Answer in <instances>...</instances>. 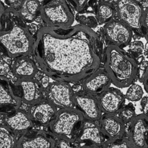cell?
Returning <instances> with one entry per match:
<instances>
[{"mask_svg": "<svg viewBox=\"0 0 148 148\" xmlns=\"http://www.w3.org/2000/svg\"><path fill=\"white\" fill-rule=\"evenodd\" d=\"M6 14L3 4L0 0V31L2 30L5 25L6 21Z\"/></svg>", "mask_w": 148, "mask_h": 148, "instance_id": "obj_32", "label": "cell"}, {"mask_svg": "<svg viewBox=\"0 0 148 148\" xmlns=\"http://www.w3.org/2000/svg\"><path fill=\"white\" fill-rule=\"evenodd\" d=\"M99 125L104 137L108 139H117L123 137L125 134V124L116 114L105 113L102 115L99 120Z\"/></svg>", "mask_w": 148, "mask_h": 148, "instance_id": "obj_17", "label": "cell"}, {"mask_svg": "<svg viewBox=\"0 0 148 148\" xmlns=\"http://www.w3.org/2000/svg\"><path fill=\"white\" fill-rule=\"evenodd\" d=\"M115 10L109 3L101 2L95 7V14L97 21L100 24H105L113 19Z\"/></svg>", "mask_w": 148, "mask_h": 148, "instance_id": "obj_22", "label": "cell"}, {"mask_svg": "<svg viewBox=\"0 0 148 148\" xmlns=\"http://www.w3.org/2000/svg\"><path fill=\"white\" fill-rule=\"evenodd\" d=\"M32 52L46 75L67 82L83 80L100 68L102 61L98 35L82 24L40 28Z\"/></svg>", "mask_w": 148, "mask_h": 148, "instance_id": "obj_1", "label": "cell"}, {"mask_svg": "<svg viewBox=\"0 0 148 148\" xmlns=\"http://www.w3.org/2000/svg\"><path fill=\"white\" fill-rule=\"evenodd\" d=\"M105 148H132L128 138L121 137L115 139H108L102 145Z\"/></svg>", "mask_w": 148, "mask_h": 148, "instance_id": "obj_27", "label": "cell"}, {"mask_svg": "<svg viewBox=\"0 0 148 148\" xmlns=\"http://www.w3.org/2000/svg\"><path fill=\"white\" fill-rule=\"evenodd\" d=\"M12 70L18 79L34 77L38 71L36 64L26 56L17 57L12 65Z\"/></svg>", "mask_w": 148, "mask_h": 148, "instance_id": "obj_20", "label": "cell"}, {"mask_svg": "<svg viewBox=\"0 0 148 148\" xmlns=\"http://www.w3.org/2000/svg\"><path fill=\"white\" fill-rule=\"evenodd\" d=\"M111 83L110 77L104 68H99L91 75L83 79L82 87L83 90L98 96L109 87Z\"/></svg>", "mask_w": 148, "mask_h": 148, "instance_id": "obj_16", "label": "cell"}, {"mask_svg": "<svg viewBox=\"0 0 148 148\" xmlns=\"http://www.w3.org/2000/svg\"><path fill=\"white\" fill-rule=\"evenodd\" d=\"M140 108L143 114L147 116V106H148V98L147 96L142 97L140 99Z\"/></svg>", "mask_w": 148, "mask_h": 148, "instance_id": "obj_33", "label": "cell"}, {"mask_svg": "<svg viewBox=\"0 0 148 148\" xmlns=\"http://www.w3.org/2000/svg\"><path fill=\"white\" fill-rule=\"evenodd\" d=\"M16 86L20 92L21 102L31 105L43 98V90L39 81L32 78L18 79Z\"/></svg>", "mask_w": 148, "mask_h": 148, "instance_id": "obj_15", "label": "cell"}, {"mask_svg": "<svg viewBox=\"0 0 148 148\" xmlns=\"http://www.w3.org/2000/svg\"><path fill=\"white\" fill-rule=\"evenodd\" d=\"M142 25L143 28V30L145 29V32L147 33V10L146 9L144 10V13L143 15L142 21Z\"/></svg>", "mask_w": 148, "mask_h": 148, "instance_id": "obj_35", "label": "cell"}, {"mask_svg": "<svg viewBox=\"0 0 148 148\" xmlns=\"http://www.w3.org/2000/svg\"><path fill=\"white\" fill-rule=\"evenodd\" d=\"M103 33L112 45L122 48L131 42L132 31L119 20L112 19L105 23Z\"/></svg>", "mask_w": 148, "mask_h": 148, "instance_id": "obj_9", "label": "cell"}, {"mask_svg": "<svg viewBox=\"0 0 148 148\" xmlns=\"http://www.w3.org/2000/svg\"><path fill=\"white\" fill-rule=\"evenodd\" d=\"M130 54L133 57H138L143 54L145 46L142 42L136 40L131 42L128 45Z\"/></svg>", "mask_w": 148, "mask_h": 148, "instance_id": "obj_29", "label": "cell"}, {"mask_svg": "<svg viewBox=\"0 0 148 148\" xmlns=\"http://www.w3.org/2000/svg\"><path fill=\"white\" fill-rule=\"evenodd\" d=\"M40 15L51 27H68L75 20L66 0H45L40 6Z\"/></svg>", "mask_w": 148, "mask_h": 148, "instance_id": "obj_5", "label": "cell"}, {"mask_svg": "<svg viewBox=\"0 0 148 148\" xmlns=\"http://www.w3.org/2000/svg\"><path fill=\"white\" fill-rule=\"evenodd\" d=\"M114 10L120 21L132 31L145 35L142 25L144 9L136 0H117Z\"/></svg>", "mask_w": 148, "mask_h": 148, "instance_id": "obj_6", "label": "cell"}, {"mask_svg": "<svg viewBox=\"0 0 148 148\" xmlns=\"http://www.w3.org/2000/svg\"><path fill=\"white\" fill-rule=\"evenodd\" d=\"M128 139L132 148L148 147V119L144 114L136 115L130 122Z\"/></svg>", "mask_w": 148, "mask_h": 148, "instance_id": "obj_10", "label": "cell"}, {"mask_svg": "<svg viewBox=\"0 0 148 148\" xmlns=\"http://www.w3.org/2000/svg\"><path fill=\"white\" fill-rule=\"evenodd\" d=\"M137 77L140 82L143 83L145 88L147 91V60L144 58L139 62L138 66Z\"/></svg>", "mask_w": 148, "mask_h": 148, "instance_id": "obj_28", "label": "cell"}, {"mask_svg": "<svg viewBox=\"0 0 148 148\" xmlns=\"http://www.w3.org/2000/svg\"><path fill=\"white\" fill-rule=\"evenodd\" d=\"M21 100L14 92L10 82L0 75V113H10L18 109Z\"/></svg>", "mask_w": 148, "mask_h": 148, "instance_id": "obj_13", "label": "cell"}, {"mask_svg": "<svg viewBox=\"0 0 148 148\" xmlns=\"http://www.w3.org/2000/svg\"><path fill=\"white\" fill-rule=\"evenodd\" d=\"M73 93L69 82L61 80L50 82L43 90L45 98L57 109L75 108Z\"/></svg>", "mask_w": 148, "mask_h": 148, "instance_id": "obj_7", "label": "cell"}, {"mask_svg": "<svg viewBox=\"0 0 148 148\" xmlns=\"http://www.w3.org/2000/svg\"><path fill=\"white\" fill-rule=\"evenodd\" d=\"M76 19L80 24L91 28L96 27L98 23L95 13L89 12H79L76 16Z\"/></svg>", "mask_w": 148, "mask_h": 148, "instance_id": "obj_25", "label": "cell"}, {"mask_svg": "<svg viewBox=\"0 0 148 148\" xmlns=\"http://www.w3.org/2000/svg\"><path fill=\"white\" fill-rule=\"evenodd\" d=\"M57 108L46 98L30 105L28 114L33 123L40 127L49 125L56 116Z\"/></svg>", "mask_w": 148, "mask_h": 148, "instance_id": "obj_12", "label": "cell"}, {"mask_svg": "<svg viewBox=\"0 0 148 148\" xmlns=\"http://www.w3.org/2000/svg\"><path fill=\"white\" fill-rule=\"evenodd\" d=\"M56 146V138L50 134L43 130L29 135H23L17 141V147H32L46 148L54 147Z\"/></svg>", "mask_w": 148, "mask_h": 148, "instance_id": "obj_18", "label": "cell"}, {"mask_svg": "<svg viewBox=\"0 0 148 148\" xmlns=\"http://www.w3.org/2000/svg\"><path fill=\"white\" fill-rule=\"evenodd\" d=\"M10 10L12 14L6 18L5 27L0 31V49L11 58L27 56L32 51L34 40L17 13Z\"/></svg>", "mask_w": 148, "mask_h": 148, "instance_id": "obj_2", "label": "cell"}, {"mask_svg": "<svg viewBox=\"0 0 148 148\" xmlns=\"http://www.w3.org/2000/svg\"><path fill=\"white\" fill-rule=\"evenodd\" d=\"M104 69L112 83L117 87L130 86L138 74V63L135 58L122 48L110 45L105 53Z\"/></svg>", "mask_w": 148, "mask_h": 148, "instance_id": "obj_3", "label": "cell"}, {"mask_svg": "<svg viewBox=\"0 0 148 148\" xmlns=\"http://www.w3.org/2000/svg\"><path fill=\"white\" fill-rule=\"evenodd\" d=\"M84 120L82 113L75 108L58 109L48 125L50 133L56 139L65 140L75 145Z\"/></svg>", "mask_w": 148, "mask_h": 148, "instance_id": "obj_4", "label": "cell"}, {"mask_svg": "<svg viewBox=\"0 0 148 148\" xmlns=\"http://www.w3.org/2000/svg\"><path fill=\"white\" fill-rule=\"evenodd\" d=\"M24 0H4L6 4L9 6L11 10L17 12L20 8Z\"/></svg>", "mask_w": 148, "mask_h": 148, "instance_id": "obj_31", "label": "cell"}, {"mask_svg": "<svg viewBox=\"0 0 148 148\" xmlns=\"http://www.w3.org/2000/svg\"><path fill=\"white\" fill-rule=\"evenodd\" d=\"M128 88L125 97L131 101H138L140 100L143 95V91L142 87L136 83H132Z\"/></svg>", "mask_w": 148, "mask_h": 148, "instance_id": "obj_26", "label": "cell"}, {"mask_svg": "<svg viewBox=\"0 0 148 148\" xmlns=\"http://www.w3.org/2000/svg\"><path fill=\"white\" fill-rule=\"evenodd\" d=\"M74 107L79 110L84 119L98 121L102 116L96 96L84 90L74 91L73 93Z\"/></svg>", "mask_w": 148, "mask_h": 148, "instance_id": "obj_8", "label": "cell"}, {"mask_svg": "<svg viewBox=\"0 0 148 148\" xmlns=\"http://www.w3.org/2000/svg\"><path fill=\"white\" fill-rule=\"evenodd\" d=\"M97 99L102 112L116 114L124 105L125 97L119 89L108 87L98 95Z\"/></svg>", "mask_w": 148, "mask_h": 148, "instance_id": "obj_14", "label": "cell"}, {"mask_svg": "<svg viewBox=\"0 0 148 148\" xmlns=\"http://www.w3.org/2000/svg\"><path fill=\"white\" fill-rule=\"evenodd\" d=\"M17 140L13 132L5 125H0V148L16 147Z\"/></svg>", "mask_w": 148, "mask_h": 148, "instance_id": "obj_23", "label": "cell"}, {"mask_svg": "<svg viewBox=\"0 0 148 148\" xmlns=\"http://www.w3.org/2000/svg\"><path fill=\"white\" fill-rule=\"evenodd\" d=\"M119 118L124 123H130L136 116L135 108L132 103L123 105L117 113Z\"/></svg>", "mask_w": 148, "mask_h": 148, "instance_id": "obj_24", "label": "cell"}, {"mask_svg": "<svg viewBox=\"0 0 148 148\" xmlns=\"http://www.w3.org/2000/svg\"><path fill=\"white\" fill-rule=\"evenodd\" d=\"M104 142L105 137L99 124L95 121L84 119L75 142L76 146H79L80 144H87L88 147H99L102 146Z\"/></svg>", "mask_w": 148, "mask_h": 148, "instance_id": "obj_11", "label": "cell"}, {"mask_svg": "<svg viewBox=\"0 0 148 148\" xmlns=\"http://www.w3.org/2000/svg\"><path fill=\"white\" fill-rule=\"evenodd\" d=\"M74 6L75 10L78 12H83L91 2L95 0H68Z\"/></svg>", "mask_w": 148, "mask_h": 148, "instance_id": "obj_30", "label": "cell"}, {"mask_svg": "<svg viewBox=\"0 0 148 148\" xmlns=\"http://www.w3.org/2000/svg\"><path fill=\"white\" fill-rule=\"evenodd\" d=\"M5 125L13 133L25 134L33 126V122L27 112L17 109L3 119Z\"/></svg>", "mask_w": 148, "mask_h": 148, "instance_id": "obj_19", "label": "cell"}, {"mask_svg": "<svg viewBox=\"0 0 148 148\" xmlns=\"http://www.w3.org/2000/svg\"><path fill=\"white\" fill-rule=\"evenodd\" d=\"M40 6L38 0H24L20 8L16 12L24 22L31 23L40 14Z\"/></svg>", "mask_w": 148, "mask_h": 148, "instance_id": "obj_21", "label": "cell"}, {"mask_svg": "<svg viewBox=\"0 0 148 148\" xmlns=\"http://www.w3.org/2000/svg\"><path fill=\"white\" fill-rule=\"evenodd\" d=\"M49 77L47 76V75H44L39 81V83L41 85V87L43 89V90H45L46 87L48 86L49 84L50 83V79Z\"/></svg>", "mask_w": 148, "mask_h": 148, "instance_id": "obj_34", "label": "cell"}]
</instances>
